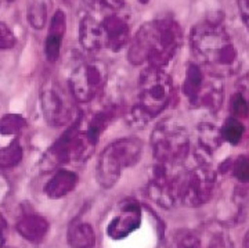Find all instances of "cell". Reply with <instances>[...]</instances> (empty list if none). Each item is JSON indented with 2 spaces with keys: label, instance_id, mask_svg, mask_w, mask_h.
Returning <instances> with one entry per match:
<instances>
[{
  "label": "cell",
  "instance_id": "1",
  "mask_svg": "<svg viewBox=\"0 0 249 248\" xmlns=\"http://www.w3.org/2000/svg\"><path fill=\"white\" fill-rule=\"evenodd\" d=\"M183 43L181 28L172 18H158L142 24L133 36L127 60L133 65L147 62L151 67L165 68Z\"/></svg>",
  "mask_w": 249,
  "mask_h": 248
},
{
  "label": "cell",
  "instance_id": "34",
  "mask_svg": "<svg viewBox=\"0 0 249 248\" xmlns=\"http://www.w3.org/2000/svg\"><path fill=\"white\" fill-rule=\"evenodd\" d=\"M4 231H6V221H4V218L0 215V248L4 246V240H6Z\"/></svg>",
  "mask_w": 249,
  "mask_h": 248
},
{
  "label": "cell",
  "instance_id": "33",
  "mask_svg": "<svg viewBox=\"0 0 249 248\" xmlns=\"http://www.w3.org/2000/svg\"><path fill=\"white\" fill-rule=\"evenodd\" d=\"M230 247V244H229V240L226 236H223V234H217L213 240H212V243L209 244V248H227Z\"/></svg>",
  "mask_w": 249,
  "mask_h": 248
},
{
  "label": "cell",
  "instance_id": "26",
  "mask_svg": "<svg viewBox=\"0 0 249 248\" xmlns=\"http://www.w3.org/2000/svg\"><path fill=\"white\" fill-rule=\"evenodd\" d=\"M46 6L42 1H32L28 6V21L31 27L35 29H42L46 24Z\"/></svg>",
  "mask_w": 249,
  "mask_h": 248
},
{
  "label": "cell",
  "instance_id": "11",
  "mask_svg": "<svg viewBox=\"0 0 249 248\" xmlns=\"http://www.w3.org/2000/svg\"><path fill=\"white\" fill-rule=\"evenodd\" d=\"M147 193L152 201L162 208H172L176 201L175 191V179L168 173V167L158 164L152 168L151 176L147 185Z\"/></svg>",
  "mask_w": 249,
  "mask_h": 248
},
{
  "label": "cell",
  "instance_id": "9",
  "mask_svg": "<svg viewBox=\"0 0 249 248\" xmlns=\"http://www.w3.org/2000/svg\"><path fill=\"white\" fill-rule=\"evenodd\" d=\"M142 225V208L136 200H124L119 204V211L109 221L107 234L109 239L122 240L130 236Z\"/></svg>",
  "mask_w": 249,
  "mask_h": 248
},
{
  "label": "cell",
  "instance_id": "21",
  "mask_svg": "<svg viewBox=\"0 0 249 248\" xmlns=\"http://www.w3.org/2000/svg\"><path fill=\"white\" fill-rule=\"evenodd\" d=\"M68 244L72 248H94L96 234L93 228L85 222L72 225L68 230Z\"/></svg>",
  "mask_w": 249,
  "mask_h": 248
},
{
  "label": "cell",
  "instance_id": "4",
  "mask_svg": "<svg viewBox=\"0 0 249 248\" xmlns=\"http://www.w3.org/2000/svg\"><path fill=\"white\" fill-rule=\"evenodd\" d=\"M142 142L137 137L118 139L103 150L96 167L98 185L111 189L118 183L124 169L134 167L142 157Z\"/></svg>",
  "mask_w": 249,
  "mask_h": 248
},
{
  "label": "cell",
  "instance_id": "6",
  "mask_svg": "<svg viewBox=\"0 0 249 248\" xmlns=\"http://www.w3.org/2000/svg\"><path fill=\"white\" fill-rule=\"evenodd\" d=\"M216 185V172L211 164H199L187 173L175 179V191L186 207H201L206 204L213 195Z\"/></svg>",
  "mask_w": 249,
  "mask_h": 248
},
{
  "label": "cell",
  "instance_id": "15",
  "mask_svg": "<svg viewBox=\"0 0 249 248\" xmlns=\"http://www.w3.org/2000/svg\"><path fill=\"white\" fill-rule=\"evenodd\" d=\"M79 182L78 175L70 169H57L52 179L46 183L45 193L52 200H58L68 195Z\"/></svg>",
  "mask_w": 249,
  "mask_h": 248
},
{
  "label": "cell",
  "instance_id": "7",
  "mask_svg": "<svg viewBox=\"0 0 249 248\" xmlns=\"http://www.w3.org/2000/svg\"><path fill=\"white\" fill-rule=\"evenodd\" d=\"M108 67L100 60H90L78 65L70 76V92L79 103H90L101 95L107 85Z\"/></svg>",
  "mask_w": 249,
  "mask_h": 248
},
{
  "label": "cell",
  "instance_id": "22",
  "mask_svg": "<svg viewBox=\"0 0 249 248\" xmlns=\"http://www.w3.org/2000/svg\"><path fill=\"white\" fill-rule=\"evenodd\" d=\"M118 113H119V110H118L115 106L107 107V108H104V110L96 113V115L91 118L89 126H88V129H86L88 134H89L93 140L98 142L100 136H101V134L104 133V131L111 125V122L115 119L116 115H118Z\"/></svg>",
  "mask_w": 249,
  "mask_h": 248
},
{
  "label": "cell",
  "instance_id": "5",
  "mask_svg": "<svg viewBox=\"0 0 249 248\" xmlns=\"http://www.w3.org/2000/svg\"><path fill=\"white\" fill-rule=\"evenodd\" d=\"M152 155L158 164L178 165L188 157L190 134L186 126L176 119H163L151 133Z\"/></svg>",
  "mask_w": 249,
  "mask_h": 248
},
{
  "label": "cell",
  "instance_id": "25",
  "mask_svg": "<svg viewBox=\"0 0 249 248\" xmlns=\"http://www.w3.org/2000/svg\"><path fill=\"white\" fill-rule=\"evenodd\" d=\"M27 126V119L18 114H6L0 118V134L1 136H17Z\"/></svg>",
  "mask_w": 249,
  "mask_h": 248
},
{
  "label": "cell",
  "instance_id": "23",
  "mask_svg": "<svg viewBox=\"0 0 249 248\" xmlns=\"http://www.w3.org/2000/svg\"><path fill=\"white\" fill-rule=\"evenodd\" d=\"M24 149L18 139L11 140L6 147L0 149V169H10L17 167L22 161Z\"/></svg>",
  "mask_w": 249,
  "mask_h": 248
},
{
  "label": "cell",
  "instance_id": "35",
  "mask_svg": "<svg viewBox=\"0 0 249 248\" xmlns=\"http://www.w3.org/2000/svg\"><path fill=\"white\" fill-rule=\"evenodd\" d=\"M244 248H249V230L244 237Z\"/></svg>",
  "mask_w": 249,
  "mask_h": 248
},
{
  "label": "cell",
  "instance_id": "32",
  "mask_svg": "<svg viewBox=\"0 0 249 248\" xmlns=\"http://www.w3.org/2000/svg\"><path fill=\"white\" fill-rule=\"evenodd\" d=\"M238 9H240L242 22L249 31V0H238Z\"/></svg>",
  "mask_w": 249,
  "mask_h": 248
},
{
  "label": "cell",
  "instance_id": "3",
  "mask_svg": "<svg viewBox=\"0 0 249 248\" xmlns=\"http://www.w3.org/2000/svg\"><path fill=\"white\" fill-rule=\"evenodd\" d=\"M173 95L172 78L165 68L148 65L139 79V98L127 113V122L142 128L166 110Z\"/></svg>",
  "mask_w": 249,
  "mask_h": 248
},
{
  "label": "cell",
  "instance_id": "10",
  "mask_svg": "<svg viewBox=\"0 0 249 248\" xmlns=\"http://www.w3.org/2000/svg\"><path fill=\"white\" fill-rule=\"evenodd\" d=\"M80 125H82V116L78 115L76 119L68 126V129L47 149L40 160V169L43 172L58 169L64 164L70 162L71 143L75 134L80 131Z\"/></svg>",
  "mask_w": 249,
  "mask_h": 248
},
{
  "label": "cell",
  "instance_id": "18",
  "mask_svg": "<svg viewBox=\"0 0 249 248\" xmlns=\"http://www.w3.org/2000/svg\"><path fill=\"white\" fill-rule=\"evenodd\" d=\"M204 83L205 75L201 70V65H198L196 62H190L187 65L184 83H183V93L191 107H194L196 104V97L204 88Z\"/></svg>",
  "mask_w": 249,
  "mask_h": 248
},
{
  "label": "cell",
  "instance_id": "20",
  "mask_svg": "<svg viewBox=\"0 0 249 248\" xmlns=\"http://www.w3.org/2000/svg\"><path fill=\"white\" fill-rule=\"evenodd\" d=\"M97 142L90 137L86 131H82L75 134L73 140L71 143V150H70V162H85L93 155L96 150Z\"/></svg>",
  "mask_w": 249,
  "mask_h": 248
},
{
  "label": "cell",
  "instance_id": "17",
  "mask_svg": "<svg viewBox=\"0 0 249 248\" xmlns=\"http://www.w3.org/2000/svg\"><path fill=\"white\" fill-rule=\"evenodd\" d=\"M223 97H224V92H223L222 85L217 83L216 80L205 79L204 88L199 92L194 107L206 108L211 113H214L222 107Z\"/></svg>",
  "mask_w": 249,
  "mask_h": 248
},
{
  "label": "cell",
  "instance_id": "12",
  "mask_svg": "<svg viewBox=\"0 0 249 248\" xmlns=\"http://www.w3.org/2000/svg\"><path fill=\"white\" fill-rule=\"evenodd\" d=\"M104 44L112 52H121L130 42V28L126 19L118 14H111L104 18Z\"/></svg>",
  "mask_w": 249,
  "mask_h": 248
},
{
  "label": "cell",
  "instance_id": "24",
  "mask_svg": "<svg viewBox=\"0 0 249 248\" xmlns=\"http://www.w3.org/2000/svg\"><path fill=\"white\" fill-rule=\"evenodd\" d=\"M220 132H222L223 142H227L231 146H237L242 140L245 129H244V125L240 119L230 116L223 124V126L220 128Z\"/></svg>",
  "mask_w": 249,
  "mask_h": 248
},
{
  "label": "cell",
  "instance_id": "19",
  "mask_svg": "<svg viewBox=\"0 0 249 248\" xmlns=\"http://www.w3.org/2000/svg\"><path fill=\"white\" fill-rule=\"evenodd\" d=\"M223 144V137L220 128L209 122H202L198 125V149L212 155Z\"/></svg>",
  "mask_w": 249,
  "mask_h": 248
},
{
  "label": "cell",
  "instance_id": "28",
  "mask_svg": "<svg viewBox=\"0 0 249 248\" xmlns=\"http://www.w3.org/2000/svg\"><path fill=\"white\" fill-rule=\"evenodd\" d=\"M232 175L241 183H249V157L241 155L231 164Z\"/></svg>",
  "mask_w": 249,
  "mask_h": 248
},
{
  "label": "cell",
  "instance_id": "13",
  "mask_svg": "<svg viewBox=\"0 0 249 248\" xmlns=\"http://www.w3.org/2000/svg\"><path fill=\"white\" fill-rule=\"evenodd\" d=\"M67 31V18L62 10H57L50 21L45 43V54L47 61L55 62L60 58L64 35Z\"/></svg>",
  "mask_w": 249,
  "mask_h": 248
},
{
  "label": "cell",
  "instance_id": "14",
  "mask_svg": "<svg viewBox=\"0 0 249 248\" xmlns=\"http://www.w3.org/2000/svg\"><path fill=\"white\" fill-rule=\"evenodd\" d=\"M80 46L88 52H97L104 46V29L103 24L91 16H83L79 21Z\"/></svg>",
  "mask_w": 249,
  "mask_h": 248
},
{
  "label": "cell",
  "instance_id": "36",
  "mask_svg": "<svg viewBox=\"0 0 249 248\" xmlns=\"http://www.w3.org/2000/svg\"><path fill=\"white\" fill-rule=\"evenodd\" d=\"M137 1H139L140 4H148V1H150V0H137Z\"/></svg>",
  "mask_w": 249,
  "mask_h": 248
},
{
  "label": "cell",
  "instance_id": "30",
  "mask_svg": "<svg viewBox=\"0 0 249 248\" xmlns=\"http://www.w3.org/2000/svg\"><path fill=\"white\" fill-rule=\"evenodd\" d=\"M176 248H201V243L196 234L186 231L178 239Z\"/></svg>",
  "mask_w": 249,
  "mask_h": 248
},
{
  "label": "cell",
  "instance_id": "8",
  "mask_svg": "<svg viewBox=\"0 0 249 248\" xmlns=\"http://www.w3.org/2000/svg\"><path fill=\"white\" fill-rule=\"evenodd\" d=\"M40 101L43 116L47 124L52 126H65L67 124H72L78 116L75 115V108L70 97L62 89L57 86L52 85L43 89Z\"/></svg>",
  "mask_w": 249,
  "mask_h": 248
},
{
  "label": "cell",
  "instance_id": "31",
  "mask_svg": "<svg viewBox=\"0 0 249 248\" xmlns=\"http://www.w3.org/2000/svg\"><path fill=\"white\" fill-rule=\"evenodd\" d=\"M91 3L97 4L98 7H106L109 10H121L124 6V0H90Z\"/></svg>",
  "mask_w": 249,
  "mask_h": 248
},
{
  "label": "cell",
  "instance_id": "16",
  "mask_svg": "<svg viewBox=\"0 0 249 248\" xmlns=\"http://www.w3.org/2000/svg\"><path fill=\"white\" fill-rule=\"evenodd\" d=\"M16 229L21 237L31 243H39L45 239L49 231V222L42 215L29 213L17 222Z\"/></svg>",
  "mask_w": 249,
  "mask_h": 248
},
{
  "label": "cell",
  "instance_id": "29",
  "mask_svg": "<svg viewBox=\"0 0 249 248\" xmlns=\"http://www.w3.org/2000/svg\"><path fill=\"white\" fill-rule=\"evenodd\" d=\"M17 44V38L10 27L4 22H0V50H9Z\"/></svg>",
  "mask_w": 249,
  "mask_h": 248
},
{
  "label": "cell",
  "instance_id": "37",
  "mask_svg": "<svg viewBox=\"0 0 249 248\" xmlns=\"http://www.w3.org/2000/svg\"><path fill=\"white\" fill-rule=\"evenodd\" d=\"M7 1H13V0H7Z\"/></svg>",
  "mask_w": 249,
  "mask_h": 248
},
{
  "label": "cell",
  "instance_id": "27",
  "mask_svg": "<svg viewBox=\"0 0 249 248\" xmlns=\"http://www.w3.org/2000/svg\"><path fill=\"white\" fill-rule=\"evenodd\" d=\"M230 111H231L232 116L237 119L249 116V100L242 90H238L232 95Z\"/></svg>",
  "mask_w": 249,
  "mask_h": 248
},
{
  "label": "cell",
  "instance_id": "2",
  "mask_svg": "<svg viewBox=\"0 0 249 248\" xmlns=\"http://www.w3.org/2000/svg\"><path fill=\"white\" fill-rule=\"evenodd\" d=\"M190 44L194 56L212 76H230L240 67L232 38L219 22L204 21L194 25L190 32Z\"/></svg>",
  "mask_w": 249,
  "mask_h": 248
}]
</instances>
